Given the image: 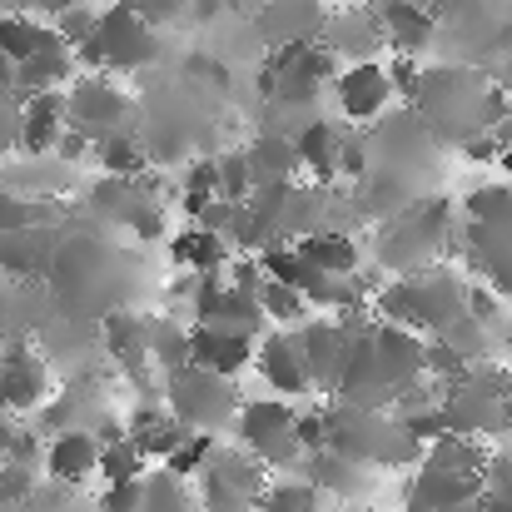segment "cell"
I'll return each instance as SVG.
<instances>
[{
	"instance_id": "obj_1",
	"label": "cell",
	"mask_w": 512,
	"mask_h": 512,
	"mask_svg": "<svg viewBox=\"0 0 512 512\" xmlns=\"http://www.w3.org/2000/svg\"><path fill=\"white\" fill-rule=\"evenodd\" d=\"M418 105V120L433 140L443 145H468L473 135H493L508 120V95L458 65H438V70H418V85L408 95Z\"/></svg>"
},
{
	"instance_id": "obj_2",
	"label": "cell",
	"mask_w": 512,
	"mask_h": 512,
	"mask_svg": "<svg viewBox=\"0 0 512 512\" xmlns=\"http://www.w3.org/2000/svg\"><path fill=\"white\" fill-rule=\"evenodd\" d=\"M368 309H373L378 319H393V324H403V329L433 339V334H443L453 319L468 314V279L453 274V269H443V264H428V269H418V274H398L393 284H383V289L368 299Z\"/></svg>"
},
{
	"instance_id": "obj_3",
	"label": "cell",
	"mask_w": 512,
	"mask_h": 512,
	"mask_svg": "<svg viewBox=\"0 0 512 512\" xmlns=\"http://www.w3.org/2000/svg\"><path fill=\"white\" fill-rule=\"evenodd\" d=\"M324 448L363 468H408L423 458V448L403 433V423L388 408H353L339 398L324 408Z\"/></svg>"
},
{
	"instance_id": "obj_4",
	"label": "cell",
	"mask_w": 512,
	"mask_h": 512,
	"mask_svg": "<svg viewBox=\"0 0 512 512\" xmlns=\"http://www.w3.org/2000/svg\"><path fill=\"white\" fill-rule=\"evenodd\" d=\"M453 209L443 199H413L408 209L388 214L378 229V264L393 274H418L448 249Z\"/></svg>"
},
{
	"instance_id": "obj_5",
	"label": "cell",
	"mask_w": 512,
	"mask_h": 512,
	"mask_svg": "<svg viewBox=\"0 0 512 512\" xmlns=\"http://www.w3.org/2000/svg\"><path fill=\"white\" fill-rule=\"evenodd\" d=\"M468 264L488 289L512 299V184H488L468 199Z\"/></svg>"
},
{
	"instance_id": "obj_6",
	"label": "cell",
	"mask_w": 512,
	"mask_h": 512,
	"mask_svg": "<svg viewBox=\"0 0 512 512\" xmlns=\"http://www.w3.org/2000/svg\"><path fill=\"white\" fill-rule=\"evenodd\" d=\"M160 403L170 408L189 433H219L239 413L234 383L224 373H214V368H199V363H179L174 373H165Z\"/></svg>"
},
{
	"instance_id": "obj_7",
	"label": "cell",
	"mask_w": 512,
	"mask_h": 512,
	"mask_svg": "<svg viewBox=\"0 0 512 512\" xmlns=\"http://www.w3.org/2000/svg\"><path fill=\"white\" fill-rule=\"evenodd\" d=\"M199 478V512H254L269 488V468L239 443V448H209Z\"/></svg>"
},
{
	"instance_id": "obj_8",
	"label": "cell",
	"mask_w": 512,
	"mask_h": 512,
	"mask_svg": "<svg viewBox=\"0 0 512 512\" xmlns=\"http://www.w3.org/2000/svg\"><path fill=\"white\" fill-rule=\"evenodd\" d=\"M75 55H80L85 65H100V70H120V75H130V70H140V65H155V55H160V35H155V25L140 20L135 10L110 5L105 15H95V30H90V40H85Z\"/></svg>"
},
{
	"instance_id": "obj_9",
	"label": "cell",
	"mask_w": 512,
	"mask_h": 512,
	"mask_svg": "<svg viewBox=\"0 0 512 512\" xmlns=\"http://www.w3.org/2000/svg\"><path fill=\"white\" fill-rule=\"evenodd\" d=\"M239 423V443L274 473V468H299L304 463V448L294 443V408L289 398H254V403H239L234 413Z\"/></svg>"
},
{
	"instance_id": "obj_10",
	"label": "cell",
	"mask_w": 512,
	"mask_h": 512,
	"mask_svg": "<svg viewBox=\"0 0 512 512\" xmlns=\"http://www.w3.org/2000/svg\"><path fill=\"white\" fill-rule=\"evenodd\" d=\"M438 408H443V423L453 428V433H468V438H512V398H488V393H478V388H468L463 378H448L443 383V398H438Z\"/></svg>"
},
{
	"instance_id": "obj_11",
	"label": "cell",
	"mask_w": 512,
	"mask_h": 512,
	"mask_svg": "<svg viewBox=\"0 0 512 512\" xmlns=\"http://www.w3.org/2000/svg\"><path fill=\"white\" fill-rule=\"evenodd\" d=\"M125 115H130V100L115 85H105V75H80L70 85V95H65V125L80 130V135H90V140L120 130Z\"/></svg>"
},
{
	"instance_id": "obj_12",
	"label": "cell",
	"mask_w": 512,
	"mask_h": 512,
	"mask_svg": "<svg viewBox=\"0 0 512 512\" xmlns=\"http://www.w3.org/2000/svg\"><path fill=\"white\" fill-rule=\"evenodd\" d=\"M254 363H259L264 383H269L279 398H309V393H314L309 368H304L299 329H274V334L254 339Z\"/></svg>"
},
{
	"instance_id": "obj_13",
	"label": "cell",
	"mask_w": 512,
	"mask_h": 512,
	"mask_svg": "<svg viewBox=\"0 0 512 512\" xmlns=\"http://www.w3.org/2000/svg\"><path fill=\"white\" fill-rule=\"evenodd\" d=\"M50 398V373L45 363L25 348V339H15L0 353V413H30Z\"/></svg>"
},
{
	"instance_id": "obj_14",
	"label": "cell",
	"mask_w": 512,
	"mask_h": 512,
	"mask_svg": "<svg viewBox=\"0 0 512 512\" xmlns=\"http://www.w3.org/2000/svg\"><path fill=\"white\" fill-rule=\"evenodd\" d=\"M334 90H339V105L348 120H378L393 105V85H388V70L378 60H358L348 70H334Z\"/></svg>"
},
{
	"instance_id": "obj_15",
	"label": "cell",
	"mask_w": 512,
	"mask_h": 512,
	"mask_svg": "<svg viewBox=\"0 0 512 512\" xmlns=\"http://www.w3.org/2000/svg\"><path fill=\"white\" fill-rule=\"evenodd\" d=\"M304 478H309L324 498L363 503V498H373L378 468H363V463L339 458V453H329V448H314V453H304Z\"/></svg>"
},
{
	"instance_id": "obj_16",
	"label": "cell",
	"mask_w": 512,
	"mask_h": 512,
	"mask_svg": "<svg viewBox=\"0 0 512 512\" xmlns=\"http://www.w3.org/2000/svg\"><path fill=\"white\" fill-rule=\"evenodd\" d=\"M60 130H65V95H60V90H40V95H25V100H20L15 150L45 155V150H55Z\"/></svg>"
},
{
	"instance_id": "obj_17",
	"label": "cell",
	"mask_w": 512,
	"mask_h": 512,
	"mask_svg": "<svg viewBox=\"0 0 512 512\" xmlns=\"http://www.w3.org/2000/svg\"><path fill=\"white\" fill-rule=\"evenodd\" d=\"M189 363H199V368H214V373L234 378L239 368H249V363H254V339H249V334H234V329L194 324V329H189Z\"/></svg>"
},
{
	"instance_id": "obj_18",
	"label": "cell",
	"mask_w": 512,
	"mask_h": 512,
	"mask_svg": "<svg viewBox=\"0 0 512 512\" xmlns=\"http://www.w3.org/2000/svg\"><path fill=\"white\" fill-rule=\"evenodd\" d=\"M378 30H383V40L398 55H423L433 45V35H438L428 5H418V0H383L378 5Z\"/></svg>"
},
{
	"instance_id": "obj_19",
	"label": "cell",
	"mask_w": 512,
	"mask_h": 512,
	"mask_svg": "<svg viewBox=\"0 0 512 512\" xmlns=\"http://www.w3.org/2000/svg\"><path fill=\"white\" fill-rule=\"evenodd\" d=\"M75 75V50L55 35L50 45H40L35 55H25L15 65V95H40V90H65V80Z\"/></svg>"
},
{
	"instance_id": "obj_20",
	"label": "cell",
	"mask_w": 512,
	"mask_h": 512,
	"mask_svg": "<svg viewBox=\"0 0 512 512\" xmlns=\"http://www.w3.org/2000/svg\"><path fill=\"white\" fill-rule=\"evenodd\" d=\"M378 40H383V30H378V20L373 15H334V20H324L319 25V45L334 55V60H373V50H378Z\"/></svg>"
},
{
	"instance_id": "obj_21",
	"label": "cell",
	"mask_w": 512,
	"mask_h": 512,
	"mask_svg": "<svg viewBox=\"0 0 512 512\" xmlns=\"http://www.w3.org/2000/svg\"><path fill=\"white\" fill-rule=\"evenodd\" d=\"M95 458H100V443L95 433H80V428H60L45 448V468L60 483H85L95 473Z\"/></svg>"
},
{
	"instance_id": "obj_22",
	"label": "cell",
	"mask_w": 512,
	"mask_h": 512,
	"mask_svg": "<svg viewBox=\"0 0 512 512\" xmlns=\"http://www.w3.org/2000/svg\"><path fill=\"white\" fill-rule=\"evenodd\" d=\"M319 25H324V15L309 0H274L259 15V30H264V40L274 50L279 45H299V40H319Z\"/></svg>"
},
{
	"instance_id": "obj_23",
	"label": "cell",
	"mask_w": 512,
	"mask_h": 512,
	"mask_svg": "<svg viewBox=\"0 0 512 512\" xmlns=\"http://www.w3.org/2000/svg\"><path fill=\"white\" fill-rule=\"evenodd\" d=\"M50 239L40 234V224H30V229H0V274H10V279H35L40 269H50Z\"/></svg>"
},
{
	"instance_id": "obj_24",
	"label": "cell",
	"mask_w": 512,
	"mask_h": 512,
	"mask_svg": "<svg viewBox=\"0 0 512 512\" xmlns=\"http://www.w3.org/2000/svg\"><path fill=\"white\" fill-rule=\"evenodd\" d=\"M174 264L179 269H189V274H224V264H229V239L224 234H214V229H199V224H189L184 234H174L170 244Z\"/></svg>"
},
{
	"instance_id": "obj_25",
	"label": "cell",
	"mask_w": 512,
	"mask_h": 512,
	"mask_svg": "<svg viewBox=\"0 0 512 512\" xmlns=\"http://www.w3.org/2000/svg\"><path fill=\"white\" fill-rule=\"evenodd\" d=\"M339 145H343V135L334 130V125H329V120H314V125H304V130L294 135L299 170H309L314 179L334 184V179H339Z\"/></svg>"
},
{
	"instance_id": "obj_26",
	"label": "cell",
	"mask_w": 512,
	"mask_h": 512,
	"mask_svg": "<svg viewBox=\"0 0 512 512\" xmlns=\"http://www.w3.org/2000/svg\"><path fill=\"white\" fill-rule=\"evenodd\" d=\"M483 458H488V443H483V438H468V433L443 428V433L423 448L418 463H423V468H438V473H478Z\"/></svg>"
},
{
	"instance_id": "obj_27",
	"label": "cell",
	"mask_w": 512,
	"mask_h": 512,
	"mask_svg": "<svg viewBox=\"0 0 512 512\" xmlns=\"http://www.w3.org/2000/svg\"><path fill=\"white\" fill-rule=\"evenodd\" d=\"M244 165H249V189H254V184H269V179H294L299 174V155H294L289 135L269 130V135H259L244 150Z\"/></svg>"
},
{
	"instance_id": "obj_28",
	"label": "cell",
	"mask_w": 512,
	"mask_h": 512,
	"mask_svg": "<svg viewBox=\"0 0 512 512\" xmlns=\"http://www.w3.org/2000/svg\"><path fill=\"white\" fill-rule=\"evenodd\" d=\"M294 249H299L309 264H319L324 274H353V269L363 264L353 234H343V229H314V234L294 239Z\"/></svg>"
},
{
	"instance_id": "obj_29",
	"label": "cell",
	"mask_w": 512,
	"mask_h": 512,
	"mask_svg": "<svg viewBox=\"0 0 512 512\" xmlns=\"http://www.w3.org/2000/svg\"><path fill=\"white\" fill-rule=\"evenodd\" d=\"M55 40V25H45V20H35V15H0V55L5 60H25V55H35L40 45H50Z\"/></svg>"
},
{
	"instance_id": "obj_30",
	"label": "cell",
	"mask_w": 512,
	"mask_h": 512,
	"mask_svg": "<svg viewBox=\"0 0 512 512\" xmlns=\"http://www.w3.org/2000/svg\"><path fill=\"white\" fill-rule=\"evenodd\" d=\"M90 155L105 165V174H120V179H135V174H145V145H140V140H130L125 130L95 135V140H90Z\"/></svg>"
},
{
	"instance_id": "obj_31",
	"label": "cell",
	"mask_w": 512,
	"mask_h": 512,
	"mask_svg": "<svg viewBox=\"0 0 512 512\" xmlns=\"http://www.w3.org/2000/svg\"><path fill=\"white\" fill-rule=\"evenodd\" d=\"M259 309H264V319L269 324H279V329H299L304 319H309V299L294 289V284H279V279H264L259 284Z\"/></svg>"
},
{
	"instance_id": "obj_32",
	"label": "cell",
	"mask_w": 512,
	"mask_h": 512,
	"mask_svg": "<svg viewBox=\"0 0 512 512\" xmlns=\"http://www.w3.org/2000/svg\"><path fill=\"white\" fill-rule=\"evenodd\" d=\"M140 493H145L140 512H194L189 478H174L170 468H160V473H140Z\"/></svg>"
},
{
	"instance_id": "obj_33",
	"label": "cell",
	"mask_w": 512,
	"mask_h": 512,
	"mask_svg": "<svg viewBox=\"0 0 512 512\" xmlns=\"http://www.w3.org/2000/svg\"><path fill=\"white\" fill-rule=\"evenodd\" d=\"M319 508H324V493L309 478H284V483L264 488V498L254 503V512H319Z\"/></svg>"
},
{
	"instance_id": "obj_34",
	"label": "cell",
	"mask_w": 512,
	"mask_h": 512,
	"mask_svg": "<svg viewBox=\"0 0 512 512\" xmlns=\"http://www.w3.org/2000/svg\"><path fill=\"white\" fill-rule=\"evenodd\" d=\"M145 348H150V363H155L160 373H174L179 363H189V334H184V324H174V319H155Z\"/></svg>"
},
{
	"instance_id": "obj_35",
	"label": "cell",
	"mask_w": 512,
	"mask_h": 512,
	"mask_svg": "<svg viewBox=\"0 0 512 512\" xmlns=\"http://www.w3.org/2000/svg\"><path fill=\"white\" fill-rule=\"evenodd\" d=\"M433 339H443L448 348H458L468 363H478V358H493V329L488 324H478L473 314H463V319H453L443 334H433Z\"/></svg>"
},
{
	"instance_id": "obj_36",
	"label": "cell",
	"mask_w": 512,
	"mask_h": 512,
	"mask_svg": "<svg viewBox=\"0 0 512 512\" xmlns=\"http://www.w3.org/2000/svg\"><path fill=\"white\" fill-rule=\"evenodd\" d=\"M95 473H105V483H130V478H140V473H145V453H140L130 438L105 443V448H100V458H95Z\"/></svg>"
},
{
	"instance_id": "obj_37",
	"label": "cell",
	"mask_w": 512,
	"mask_h": 512,
	"mask_svg": "<svg viewBox=\"0 0 512 512\" xmlns=\"http://www.w3.org/2000/svg\"><path fill=\"white\" fill-rule=\"evenodd\" d=\"M209 448H214V433H184V438L174 443V448L165 453V458H160V463L170 468L174 478H194V473L204 468Z\"/></svg>"
},
{
	"instance_id": "obj_38",
	"label": "cell",
	"mask_w": 512,
	"mask_h": 512,
	"mask_svg": "<svg viewBox=\"0 0 512 512\" xmlns=\"http://www.w3.org/2000/svg\"><path fill=\"white\" fill-rule=\"evenodd\" d=\"M214 194H219V199H234V204L249 199V165H244V150L214 160Z\"/></svg>"
},
{
	"instance_id": "obj_39",
	"label": "cell",
	"mask_w": 512,
	"mask_h": 512,
	"mask_svg": "<svg viewBox=\"0 0 512 512\" xmlns=\"http://www.w3.org/2000/svg\"><path fill=\"white\" fill-rule=\"evenodd\" d=\"M50 25H55V35H60L70 50H80V45L90 40V30H95V10H90V5H70V10H60Z\"/></svg>"
},
{
	"instance_id": "obj_40",
	"label": "cell",
	"mask_w": 512,
	"mask_h": 512,
	"mask_svg": "<svg viewBox=\"0 0 512 512\" xmlns=\"http://www.w3.org/2000/svg\"><path fill=\"white\" fill-rule=\"evenodd\" d=\"M30 224H45V204H30L0 184V229H30Z\"/></svg>"
},
{
	"instance_id": "obj_41",
	"label": "cell",
	"mask_w": 512,
	"mask_h": 512,
	"mask_svg": "<svg viewBox=\"0 0 512 512\" xmlns=\"http://www.w3.org/2000/svg\"><path fill=\"white\" fill-rule=\"evenodd\" d=\"M468 314H473L478 324H488L493 334H498V324H508V304H503L498 289H473V284H468Z\"/></svg>"
},
{
	"instance_id": "obj_42",
	"label": "cell",
	"mask_w": 512,
	"mask_h": 512,
	"mask_svg": "<svg viewBox=\"0 0 512 512\" xmlns=\"http://www.w3.org/2000/svg\"><path fill=\"white\" fill-rule=\"evenodd\" d=\"M398 423H403V433H408L418 448H428V443L448 428V423H443V408H418V413H403Z\"/></svg>"
},
{
	"instance_id": "obj_43",
	"label": "cell",
	"mask_w": 512,
	"mask_h": 512,
	"mask_svg": "<svg viewBox=\"0 0 512 512\" xmlns=\"http://www.w3.org/2000/svg\"><path fill=\"white\" fill-rule=\"evenodd\" d=\"M234 209H239L234 199H219V194H209V199H204V204H199V209H194L189 219H194L199 229H214V234H229V224H234Z\"/></svg>"
},
{
	"instance_id": "obj_44",
	"label": "cell",
	"mask_w": 512,
	"mask_h": 512,
	"mask_svg": "<svg viewBox=\"0 0 512 512\" xmlns=\"http://www.w3.org/2000/svg\"><path fill=\"white\" fill-rule=\"evenodd\" d=\"M125 224H130L140 239H160V234H165V214H160V204H155V199H145V194L135 199V209L125 214Z\"/></svg>"
},
{
	"instance_id": "obj_45",
	"label": "cell",
	"mask_w": 512,
	"mask_h": 512,
	"mask_svg": "<svg viewBox=\"0 0 512 512\" xmlns=\"http://www.w3.org/2000/svg\"><path fill=\"white\" fill-rule=\"evenodd\" d=\"M209 194H214V160H199L194 170L184 174V214H194Z\"/></svg>"
},
{
	"instance_id": "obj_46",
	"label": "cell",
	"mask_w": 512,
	"mask_h": 512,
	"mask_svg": "<svg viewBox=\"0 0 512 512\" xmlns=\"http://www.w3.org/2000/svg\"><path fill=\"white\" fill-rule=\"evenodd\" d=\"M25 493H30V463L0 458V508L5 503H25Z\"/></svg>"
},
{
	"instance_id": "obj_47",
	"label": "cell",
	"mask_w": 512,
	"mask_h": 512,
	"mask_svg": "<svg viewBox=\"0 0 512 512\" xmlns=\"http://www.w3.org/2000/svg\"><path fill=\"white\" fill-rule=\"evenodd\" d=\"M145 493H140V478L130 483H105V498H100V512H140Z\"/></svg>"
},
{
	"instance_id": "obj_48",
	"label": "cell",
	"mask_w": 512,
	"mask_h": 512,
	"mask_svg": "<svg viewBox=\"0 0 512 512\" xmlns=\"http://www.w3.org/2000/svg\"><path fill=\"white\" fill-rule=\"evenodd\" d=\"M294 443L304 453L324 448V408H309V413H294Z\"/></svg>"
},
{
	"instance_id": "obj_49",
	"label": "cell",
	"mask_w": 512,
	"mask_h": 512,
	"mask_svg": "<svg viewBox=\"0 0 512 512\" xmlns=\"http://www.w3.org/2000/svg\"><path fill=\"white\" fill-rule=\"evenodd\" d=\"M120 5L135 10L140 20H150V25H165V20H174L184 10V0H120Z\"/></svg>"
},
{
	"instance_id": "obj_50",
	"label": "cell",
	"mask_w": 512,
	"mask_h": 512,
	"mask_svg": "<svg viewBox=\"0 0 512 512\" xmlns=\"http://www.w3.org/2000/svg\"><path fill=\"white\" fill-rule=\"evenodd\" d=\"M15 130H20V95L0 90V150H15Z\"/></svg>"
},
{
	"instance_id": "obj_51",
	"label": "cell",
	"mask_w": 512,
	"mask_h": 512,
	"mask_svg": "<svg viewBox=\"0 0 512 512\" xmlns=\"http://www.w3.org/2000/svg\"><path fill=\"white\" fill-rule=\"evenodd\" d=\"M55 155H60V160H70V165H75V160H85V155H90V135H80V130H70V125H65V130H60V140H55Z\"/></svg>"
},
{
	"instance_id": "obj_52",
	"label": "cell",
	"mask_w": 512,
	"mask_h": 512,
	"mask_svg": "<svg viewBox=\"0 0 512 512\" xmlns=\"http://www.w3.org/2000/svg\"><path fill=\"white\" fill-rule=\"evenodd\" d=\"M483 512H512V478L503 488H483Z\"/></svg>"
},
{
	"instance_id": "obj_53",
	"label": "cell",
	"mask_w": 512,
	"mask_h": 512,
	"mask_svg": "<svg viewBox=\"0 0 512 512\" xmlns=\"http://www.w3.org/2000/svg\"><path fill=\"white\" fill-rule=\"evenodd\" d=\"M120 438H125V423H120V418H110V413H105V418H100V428H95V443H100V448H105V443H120Z\"/></svg>"
},
{
	"instance_id": "obj_54",
	"label": "cell",
	"mask_w": 512,
	"mask_h": 512,
	"mask_svg": "<svg viewBox=\"0 0 512 512\" xmlns=\"http://www.w3.org/2000/svg\"><path fill=\"white\" fill-rule=\"evenodd\" d=\"M10 438H15V423H10V413H0V458H5Z\"/></svg>"
},
{
	"instance_id": "obj_55",
	"label": "cell",
	"mask_w": 512,
	"mask_h": 512,
	"mask_svg": "<svg viewBox=\"0 0 512 512\" xmlns=\"http://www.w3.org/2000/svg\"><path fill=\"white\" fill-rule=\"evenodd\" d=\"M70 5H85V0H40V10H50V15H60V10H70Z\"/></svg>"
},
{
	"instance_id": "obj_56",
	"label": "cell",
	"mask_w": 512,
	"mask_h": 512,
	"mask_svg": "<svg viewBox=\"0 0 512 512\" xmlns=\"http://www.w3.org/2000/svg\"><path fill=\"white\" fill-rule=\"evenodd\" d=\"M448 512H483V493H478V498H468V503H458V508H448Z\"/></svg>"
},
{
	"instance_id": "obj_57",
	"label": "cell",
	"mask_w": 512,
	"mask_h": 512,
	"mask_svg": "<svg viewBox=\"0 0 512 512\" xmlns=\"http://www.w3.org/2000/svg\"><path fill=\"white\" fill-rule=\"evenodd\" d=\"M498 165H503V174H512V145H503V150H498Z\"/></svg>"
},
{
	"instance_id": "obj_58",
	"label": "cell",
	"mask_w": 512,
	"mask_h": 512,
	"mask_svg": "<svg viewBox=\"0 0 512 512\" xmlns=\"http://www.w3.org/2000/svg\"><path fill=\"white\" fill-rule=\"evenodd\" d=\"M0 324H5V299H0Z\"/></svg>"
},
{
	"instance_id": "obj_59",
	"label": "cell",
	"mask_w": 512,
	"mask_h": 512,
	"mask_svg": "<svg viewBox=\"0 0 512 512\" xmlns=\"http://www.w3.org/2000/svg\"><path fill=\"white\" fill-rule=\"evenodd\" d=\"M508 339H512V324H508Z\"/></svg>"
},
{
	"instance_id": "obj_60",
	"label": "cell",
	"mask_w": 512,
	"mask_h": 512,
	"mask_svg": "<svg viewBox=\"0 0 512 512\" xmlns=\"http://www.w3.org/2000/svg\"><path fill=\"white\" fill-rule=\"evenodd\" d=\"M418 5H428V0H418Z\"/></svg>"
}]
</instances>
